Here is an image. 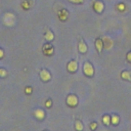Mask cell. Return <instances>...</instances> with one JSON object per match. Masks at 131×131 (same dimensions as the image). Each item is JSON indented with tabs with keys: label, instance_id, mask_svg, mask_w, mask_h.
Segmentation results:
<instances>
[{
	"label": "cell",
	"instance_id": "obj_13",
	"mask_svg": "<svg viewBox=\"0 0 131 131\" xmlns=\"http://www.w3.org/2000/svg\"><path fill=\"white\" fill-rule=\"evenodd\" d=\"M121 77L124 80H131V73L128 71H124L121 73Z\"/></svg>",
	"mask_w": 131,
	"mask_h": 131
},
{
	"label": "cell",
	"instance_id": "obj_25",
	"mask_svg": "<svg viewBox=\"0 0 131 131\" xmlns=\"http://www.w3.org/2000/svg\"><path fill=\"white\" fill-rule=\"evenodd\" d=\"M3 55H4V51H3V50L0 48V59L3 57Z\"/></svg>",
	"mask_w": 131,
	"mask_h": 131
},
{
	"label": "cell",
	"instance_id": "obj_14",
	"mask_svg": "<svg viewBox=\"0 0 131 131\" xmlns=\"http://www.w3.org/2000/svg\"><path fill=\"white\" fill-rule=\"evenodd\" d=\"M45 39H46V41H52L53 39H54V35H53V33L51 32V31H47L46 33H45Z\"/></svg>",
	"mask_w": 131,
	"mask_h": 131
},
{
	"label": "cell",
	"instance_id": "obj_12",
	"mask_svg": "<svg viewBox=\"0 0 131 131\" xmlns=\"http://www.w3.org/2000/svg\"><path fill=\"white\" fill-rule=\"evenodd\" d=\"M78 49L80 53H86L87 52V45L84 41H80L79 45H78Z\"/></svg>",
	"mask_w": 131,
	"mask_h": 131
},
{
	"label": "cell",
	"instance_id": "obj_15",
	"mask_svg": "<svg viewBox=\"0 0 131 131\" xmlns=\"http://www.w3.org/2000/svg\"><path fill=\"white\" fill-rule=\"evenodd\" d=\"M119 121H120V119H119V117L117 115H114V116L111 117V123L113 125H118L119 124Z\"/></svg>",
	"mask_w": 131,
	"mask_h": 131
},
{
	"label": "cell",
	"instance_id": "obj_16",
	"mask_svg": "<svg viewBox=\"0 0 131 131\" xmlns=\"http://www.w3.org/2000/svg\"><path fill=\"white\" fill-rule=\"evenodd\" d=\"M75 128H76V130L77 131H82L83 130V124H82V122L81 121H76V123H75Z\"/></svg>",
	"mask_w": 131,
	"mask_h": 131
},
{
	"label": "cell",
	"instance_id": "obj_1",
	"mask_svg": "<svg viewBox=\"0 0 131 131\" xmlns=\"http://www.w3.org/2000/svg\"><path fill=\"white\" fill-rule=\"evenodd\" d=\"M14 21H15V17H14V15H13L12 13L7 12V13L4 14V16H3V23H4L6 26L11 27V26L14 25Z\"/></svg>",
	"mask_w": 131,
	"mask_h": 131
},
{
	"label": "cell",
	"instance_id": "obj_21",
	"mask_svg": "<svg viewBox=\"0 0 131 131\" xmlns=\"http://www.w3.org/2000/svg\"><path fill=\"white\" fill-rule=\"evenodd\" d=\"M71 3H75V4H81L84 2V0H69Z\"/></svg>",
	"mask_w": 131,
	"mask_h": 131
},
{
	"label": "cell",
	"instance_id": "obj_11",
	"mask_svg": "<svg viewBox=\"0 0 131 131\" xmlns=\"http://www.w3.org/2000/svg\"><path fill=\"white\" fill-rule=\"evenodd\" d=\"M95 47H96L97 51H98L99 53H101V51H102V49H103V47H104L103 41H102L101 39H96V40H95Z\"/></svg>",
	"mask_w": 131,
	"mask_h": 131
},
{
	"label": "cell",
	"instance_id": "obj_8",
	"mask_svg": "<svg viewBox=\"0 0 131 131\" xmlns=\"http://www.w3.org/2000/svg\"><path fill=\"white\" fill-rule=\"evenodd\" d=\"M67 69H68V71H69L70 73H75V72L78 70V63H77V61L71 60V61L68 63Z\"/></svg>",
	"mask_w": 131,
	"mask_h": 131
},
{
	"label": "cell",
	"instance_id": "obj_22",
	"mask_svg": "<svg viewBox=\"0 0 131 131\" xmlns=\"http://www.w3.org/2000/svg\"><path fill=\"white\" fill-rule=\"evenodd\" d=\"M96 126H97V124H96V122H92V123L90 124V129H91V130H95V128H96Z\"/></svg>",
	"mask_w": 131,
	"mask_h": 131
},
{
	"label": "cell",
	"instance_id": "obj_9",
	"mask_svg": "<svg viewBox=\"0 0 131 131\" xmlns=\"http://www.w3.org/2000/svg\"><path fill=\"white\" fill-rule=\"evenodd\" d=\"M33 5H34V0H23L21 1V7L25 10L30 9Z\"/></svg>",
	"mask_w": 131,
	"mask_h": 131
},
{
	"label": "cell",
	"instance_id": "obj_18",
	"mask_svg": "<svg viewBox=\"0 0 131 131\" xmlns=\"http://www.w3.org/2000/svg\"><path fill=\"white\" fill-rule=\"evenodd\" d=\"M102 122H103L104 125H110V124H111V117L107 116V115L103 116V117H102Z\"/></svg>",
	"mask_w": 131,
	"mask_h": 131
},
{
	"label": "cell",
	"instance_id": "obj_10",
	"mask_svg": "<svg viewBox=\"0 0 131 131\" xmlns=\"http://www.w3.org/2000/svg\"><path fill=\"white\" fill-rule=\"evenodd\" d=\"M34 116H35L38 120H43L44 117H45V113H44L43 110H41V108H37V110L34 112Z\"/></svg>",
	"mask_w": 131,
	"mask_h": 131
},
{
	"label": "cell",
	"instance_id": "obj_24",
	"mask_svg": "<svg viewBox=\"0 0 131 131\" xmlns=\"http://www.w3.org/2000/svg\"><path fill=\"white\" fill-rule=\"evenodd\" d=\"M51 104H52V102H51V100H50V99L46 100V102H45V105H46V107H50V106H51Z\"/></svg>",
	"mask_w": 131,
	"mask_h": 131
},
{
	"label": "cell",
	"instance_id": "obj_3",
	"mask_svg": "<svg viewBox=\"0 0 131 131\" xmlns=\"http://www.w3.org/2000/svg\"><path fill=\"white\" fill-rule=\"evenodd\" d=\"M42 51H43V53H44L45 55L50 56V55L53 54L54 49H53V46L48 42V43H46V44L43 45V47H42Z\"/></svg>",
	"mask_w": 131,
	"mask_h": 131
},
{
	"label": "cell",
	"instance_id": "obj_5",
	"mask_svg": "<svg viewBox=\"0 0 131 131\" xmlns=\"http://www.w3.org/2000/svg\"><path fill=\"white\" fill-rule=\"evenodd\" d=\"M57 16H58V18H59L61 21H66V20L68 19V17H69V12H68L67 9L61 8V9H59V10L57 11Z\"/></svg>",
	"mask_w": 131,
	"mask_h": 131
},
{
	"label": "cell",
	"instance_id": "obj_20",
	"mask_svg": "<svg viewBox=\"0 0 131 131\" xmlns=\"http://www.w3.org/2000/svg\"><path fill=\"white\" fill-rule=\"evenodd\" d=\"M32 91H33V88L30 87V86H27V87L25 88V93H26V94H31Z\"/></svg>",
	"mask_w": 131,
	"mask_h": 131
},
{
	"label": "cell",
	"instance_id": "obj_6",
	"mask_svg": "<svg viewBox=\"0 0 131 131\" xmlns=\"http://www.w3.org/2000/svg\"><path fill=\"white\" fill-rule=\"evenodd\" d=\"M67 103L70 106H76L78 104V98H77V96L74 95V94L69 95L68 98H67Z\"/></svg>",
	"mask_w": 131,
	"mask_h": 131
},
{
	"label": "cell",
	"instance_id": "obj_19",
	"mask_svg": "<svg viewBox=\"0 0 131 131\" xmlns=\"http://www.w3.org/2000/svg\"><path fill=\"white\" fill-rule=\"evenodd\" d=\"M7 76V71L3 68L0 69V78H5Z\"/></svg>",
	"mask_w": 131,
	"mask_h": 131
},
{
	"label": "cell",
	"instance_id": "obj_4",
	"mask_svg": "<svg viewBox=\"0 0 131 131\" xmlns=\"http://www.w3.org/2000/svg\"><path fill=\"white\" fill-rule=\"evenodd\" d=\"M93 9H94L95 12L101 13V12L103 11V9H104V4H103V2L100 1V0H96V1L93 3Z\"/></svg>",
	"mask_w": 131,
	"mask_h": 131
},
{
	"label": "cell",
	"instance_id": "obj_2",
	"mask_svg": "<svg viewBox=\"0 0 131 131\" xmlns=\"http://www.w3.org/2000/svg\"><path fill=\"white\" fill-rule=\"evenodd\" d=\"M83 71H84V74L87 77H92L93 74H94V69H93V67H92V64L90 62H85L84 63Z\"/></svg>",
	"mask_w": 131,
	"mask_h": 131
},
{
	"label": "cell",
	"instance_id": "obj_23",
	"mask_svg": "<svg viewBox=\"0 0 131 131\" xmlns=\"http://www.w3.org/2000/svg\"><path fill=\"white\" fill-rule=\"evenodd\" d=\"M126 59H127V61H129V62H131V51H129V52L127 53V56H126Z\"/></svg>",
	"mask_w": 131,
	"mask_h": 131
},
{
	"label": "cell",
	"instance_id": "obj_7",
	"mask_svg": "<svg viewBox=\"0 0 131 131\" xmlns=\"http://www.w3.org/2000/svg\"><path fill=\"white\" fill-rule=\"evenodd\" d=\"M40 78H41V80H42V81L47 82V81H49V80H50L51 75H50V73H49L47 70L43 69V70H41V71H40Z\"/></svg>",
	"mask_w": 131,
	"mask_h": 131
},
{
	"label": "cell",
	"instance_id": "obj_17",
	"mask_svg": "<svg viewBox=\"0 0 131 131\" xmlns=\"http://www.w3.org/2000/svg\"><path fill=\"white\" fill-rule=\"evenodd\" d=\"M116 8H117V10H118V11L123 12V11H125V10H126V5H125L124 3H119V4H117Z\"/></svg>",
	"mask_w": 131,
	"mask_h": 131
}]
</instances>
